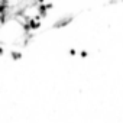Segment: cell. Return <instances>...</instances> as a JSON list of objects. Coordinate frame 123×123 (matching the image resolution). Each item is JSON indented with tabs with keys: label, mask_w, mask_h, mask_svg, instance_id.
Masks as SVG:
<instances>
[{
	"label": "cell",
	"mask_w": 123,
	"mask_h": 123,
	"mask_svg": "<svg viewBox=\"0 0 123 123\" xmlns=\"http://www.w3.org/2000/svg\"><path fill=\"white\" fill-rule=\"evenodd\" d=\"M48 12H49V9H48L46 3H41V5H38V13H39L42 18H46V16H48Z\"/></svg>",
	"instance_id": "obj_1"
},
{
	"label": "cell",
	"mask_w": 123,
	"mask_h": 123,
	"mask_svg": "<svg viewBox=\"0 0 123 123\" xmlns=\"http://www.w3.org/2000/svg\"><path fill=\"white\" fill-rule=\"evenodd\" d=\"M33 2H35L36 5H41V3H45V0H33Z\"/></svg>",
	"instance_id": "obj_2"
}]
</instances>
